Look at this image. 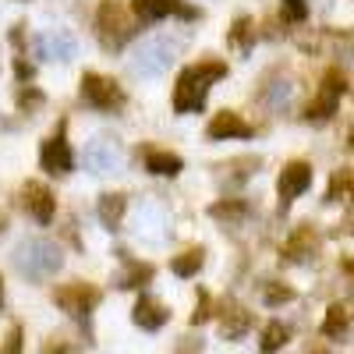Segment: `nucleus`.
Wrapping results in <instances>:
<instances>
[{"instance_id":"1","label":"nucleus","mask_w":354,"mask_h":354,"mask_svg":"<svg viewBox=\"0 0 354 354\" xmlns=\"http://www.w3.org/2000/svg\"><path fill=\"white\" fill-rule=\"evenodd\" d=\"M227 75V64L223 61H202V64H192L185 68L181 75H177V85H174V110L177 113H198L205 106V100H209V85L220 82Z\"/></svg>"},{"instance_id":"2","label":"nucleus","mask_w":354,"mask_h":354,"mask_svg":"<svg viewBox=\"0 0 354 354\" xmlns=\"http://www.w3.org/2000/svg\"><path fill=\"white\" fill-rule=\"evenodd\" d=\"M64 266V252L61 245H53L50 238H25L18 248H15V270L25 277V280H50L61 273Z\"/></svg>"},{"instance_id":"3","label":"nucleus","mask_w":354,"mask_h":354,"mask_svg":"<svg viewBox=\"0 0 354 354\" xmlns=\"http://www.w3.org/2000/svg\"><path fill=\"white\" fill-rule=\"evenodd\" d=\"M185 39H174V36H153V39H145L135 53H131V61H128V71L135 78H160L174 68L177 61V53H181Z\"/></svg>"},{"instance_id":"4","label":"nucleus","mask_w":354,"mask_h":354,"mask_svg":"<svg viewBox=\"0 0 354 354\" xmlns=\"http://www.w3.org/2000/svg\"><path fill=\"white\" fill-rule=\"evenodd\" d=\"M344 93H347L344 71L330 68L326 75H322V82H319V93H315L312 103L305 106V121H308V124H326V121H333V113H337Z\"/></svg>"},{"instance_id":"5","label":"nucleus","mask_w":354,"mask_h":354,"mask_svg":"<svg viewBox=\"0 0 354 354\" xmlns=\"http://www.w3.org/2000/svg\"><path fill=\"white\" fill-rule=\"evenodd\" d=\"M96 36H100L103 50H110V53H117L135 36V28L128 25L124 8L117 4V0H103L100 4V11H96Z\"/></svg>"},{"instance_id":"6","label":"nucleus","mask_w":354,"mask_h":354,"mask_svg":"<svg viewBox=\"0 0 354 354\" xmlns=\"http://www.w3.org/2000/svg\"><path fill=\"white\" fill-rule=\"evenodd\" d=\"M82 100L93 106V110H103V113H110V110H121L124 106V88L117 85L113 78H106V75H100V71H85L82 75Z\"/></svg>"},{"instance_id":"7","label":"nucleus","mask_w":354,"mask_h":354,"mask_svg":"<svg viewBox=\"0 0 354 354\" xmlns=\"http://www.w3.org/2000/svg\"><path fill=\"white\" fill-rule=\"evenodd\" d=\"M100 301H103V290L93 287V283H85V280H71V283L53 290V305L61 312H68V315H75V319L93 315Z\"/></svg>"},{"instance_id":"8","label":"nucleus","mask_w":354,"mask_h":354,"mask_svg":"<svg viewBox=\"0 0 354 354\" xmlns=\"http://www.w3.org/2000/svg\"><path fill=\"white\" fill-rule=\"evenodd\" d=\"M312 188V163L308 160H290L283 163L280 177H277V195H280V213H287V205L294 198H301Z\"/></svg>"},{"instance_id":"9","label":"nucleus","mask_w":354,"mask_h":354,"mask_svg":"<svg viewBox=\"0 0 354 354\" xmlns=\"http://www.w3.org/2000/svg\"><path fill=\"white\" fill-rule=\"evenodd\" d=\"M85 170H93L96 177H110L121 170V145L110 135H96L85 142Z\"/></svg>"},{"instance_id":"10","label":"nucleus","mask_w":354,"mask_h":354,"mask_svg":"<svg viewBox=\"0 0 354 354\" xmlns=\"http://www.w3.org/2000/svg\"><path fill=\"white\" fill-rule=\"evenodd\" d=\"M39 167H43L50 177H64V174H71V167H75V153H71V145H68L64 124L43 142V149H39Z\"/></svg>"},{"instance_id":"11","label":"nucleus","mask_w":354,"mask_h":354,"mask_svg":"<svg viewBox=\"0 0 354 354\" xmlns=\"http://www.w3.org/2000/svg\"><path fill=\"white\" fill-rule=\"evenodd\" d=\"M315 255H319V234H315V227H308V223L294 227L290 238H287L283 248H280V262H287V266H305V262H312Z\"/></svg>"},{"instance_id":"12","label":"nucleus","mask_w":354,"mask_h":354,"mask_svg":"<svg viewBox=\"0 0 354 354\" xmlns=\"http://www.w3.org/2000/svg\"><path fill=\"white\" fill-rule=\"evenodd\" d=\"M131 11L138 21H163L170 15L185 18V21H195L198 11L192 4H185V0H131Z\"/></svg>"},{"instance_id":"13","label":"nucleus","mask_w":354,"mask_h":354,"mask_svg":"<svg viewBox=\"0 0 354 354\" xmlns=\"http://www.w3.org/2000/svg\"><path fill=\"white\" fill-rule=\"evenodd\" d=\"M21 209L32 216L36 223H53V216H57V202H53V192L46 188V185H39V181H28L25 188H21Z\"/></svg>"},{"instance_id":"14","label":"nucleus","mask_w":354,"mask_h":354,"mask_svg":"<svg viewBox=\"0 0 354 354\" xmlns=\"http://www.w3.org/2000/svg\"><path fill=\"white\" fill-rule=\"evenodd\" d=\"M36 53L43 57V61H71V57L78 53V43L75 36L68 32V28H46V32L36 36Z\"/></svg>"},{"instance_id":"15","label":"nucleus","mask_w":354,"mask_h":354,"mask_svg":"<svg viewBox=\"0 0 354 354\" xmlns=\"http://www.w3.org/2000/svg\"><path fill=\"white\" fill-rule=\"evenodd\" d=\"M131 322L138 330H145V333H156V330H163L170 322V308L163 301H156L153 294H138V301L131 308Z\"/></svg>"},{"instance_id":"16","label":"nucleus","mask_w":354,"mask_h":354,"mask_svg":"<svg viewBox=\"0 0 354 354\" xmlns=\"http://www.w3.org/2000/svg\"><path fill=\"white\" fill-rule=\"evenodd\" d=\"M205 135H209L213 142H230V138H252L255 128L245 121L241 113L220 110V113H213V121H209V128H205Z\"/></svg>"},{"instance_id":"17","label":"nucleus","mask_w":354,"mask_h":354,"mask_svg":"<svg viewBox=\"0 0 354 354\" xmlns=\"http://www.w3.org/2000/svg\"><path fill=\"white\" fill-rule=\"evenodd\" d=\"M351 330H354V308H351L347 301H333V305L326 308V315H322L319 333L326 337V340H344Z\"/></svg>"},{"instance_id":"18","label":"nucleus","mask_w":354,"mask_h":354,"mask_svg":"<svg viewBox=\"0 0 354 354\" xmlns=\"http://www.w3.org/2000/svg\"><path fill=\"white\" fill-rule=\"evenodd\" d=\"M142 163H145V170L149 174H156V177H177L185 170V160L177 156V153H170V149H156V145H142Z\"/></svg>"},{"instance_id":"19","label":"nucleus","mask_w":354,"mask_h":354,"mask_svg":"<svg viewBox=\"0 0 354 354\" xmlns=\"http://www.w3.org/2000/svg\"><path fill=\"white\" fill-rule=\"evenodd\" d=\"M252 330V312L238 301H227L220 308V337L223 340H241Z\"/></svg>"},{"instance_id":"20","label":"nucleus","mask_w":354,"mask_h":354,"mask_svg":"<svg viewBox=\"0 0 354 354\" xmlns=\"http://www.w3.org/2000/svg\"><path fill=\"white\" fill-rule=\"evenodd\" d=\"M117 255H121V262H124V273L113 277L117 290H138V287H145V283L156 277L153 262H138V259H131L128 252H117Z\"/></svg>"},{"instance_id":"21","label":"nucleus","mask_w":354,"mask_h":354,"mask_svg":"<svg viewBox=\"0 0 354 354\" xmlns=\"http://www.w3.org/2000/svg\"><path fill=\"white\" fill-rule=\"evenodd\" d=\"M290 96H294V82L287 75H270L262 82V88H259V100L270 110H277V113H283L290 106Z\"/></svg>"},{"instance_id":"22","label":"nucleus","mask_w":354,"mask_h":354,"mask_svg":"<svg viewBox=\"0 0 354 354\" xmlns=\"http://www.w3.org/2000/svg\"><path fill=\"white\" fill-rule=\"evenodd\" d=\"M156 227H167L163 209H156V205H149V202H142V209L135 213V234H138V238H149V241H163L167 234L156 230Z\"/></svg>"},{"instance_id":"23","label":"nucleus","mask_w":354,"mask_h":354,"mask_svg":"<svg viewBox=\"0 0 354 354\" xmlns=\"http://www.w3.org/2000/svg\"><path fill=\"white\" fill-rule=\"evenodd\" d=\"M124 209H128V198L121 192H106V195H100L96 216H100V223L106 230H117V227H121V220H124Z\"/></svg>"},{"instance_id":"24","label":"nucleus","mask_w":354,"mask_h":354,"mask_svg":"<svg viewBox=\"0 0 354 354\" xmlns=\"http://www.w3.org/2000/svg\"><path fill=\"white\" fill-rule=\"evenodd\" d=\"M248 213H252V205L245 198H220V202L209 205V216L227 223V227H238L241 220H248Z\"/></svg>"},{"instance_id":"25","label":"nucleus","mask_w":354,"mask_h":354,"mask_svg":"<svg viewBox=\"0 0 354 354\" xmlns=\"http://www.w3.org/2000/svg\"><path fill=\"white\" fill-rule=\"evenodd\" d=\"M287 340H290V326L287 322H266L262 326V337H259V351L262 354H277L280 347H287Z\"/></svg>"},{"instance_id":"26","label":"nucleus","mask_w":354,"mask_h":354,"mask_svg":"<svg viewBox=\"0 0 354 354\" xmlns=\"http://www.w3.org/2000/svg\"><path fill=\"white\" fill-rule=\"evenodd\" d=\"M205 266V248H185L181 255H174L170 259V270H174V277H195L198 270Z\"/></svg>"},{"instance_id":"27","label":"nucleus","mask_w":354,"mask_h":354,"mask_svg":"<svg viewBox=\"0 0 354 354\" xmlns=\"http://www.w3.org/2000/svg\"><path fill=\"white\" fill-rule=\"evenodd\" d=\"M227 43L238 50V53H248L252 43H255V21L252 18H238L230 25V32H227Z\"/></svg>"},{"instance_id":"28","label":"nucleus","mask_w":354,"mask_h":354,"mask_svg":"<svg viewBox=\"0 0 354 354\" xmlns=\"http://www.w3.org/2000/svg\"><path fill=\"white\" fill-rule=\"evenodd\" d=\"M294 301V287L283 283V280H266L262 283V305L270 308H280V305H290Z\"/></svg>"},{"instance_id":"29","label":"nucleus","mask_w":354,"mask_h":354,"mask_svg":"<svg viewBox=\"0 0 354 354\" xmlns=\"http://www.w3.org/2000/svg\"><path fill=\"white\" fill-rule=\"evenodd\" d=\"M337 198H351V202H354V170H337V174H333L330 192H326V202H337Z\"/></svg>"},{"instance_id":"30","label":"nucleus","mask_w":354,"mask_h":354,"mask_svg":"<svg viewBox=\"0 0 354 354\" xmlns=\"http://www.w3.org/2000/svg\"><path fill=\"white\" fill-rule=\"evenodd\" d=\"M216 312H213V294L209 290H198L195 298V312H192V326H202V322H209Z\"/></svg>"},{"instance_id":"31","label":"nucleus","mask_w":354,"mask_h":354,"mask_svg":"<svg viewBox=\"0 0 354 354\" xmlns=\"http://www.w3.org/2000/svg\"><path fill=\"white\" fill-rule=\"evenodd\" d=\"M259 167H262L259 156H241V160H234V163H223V170H234V181H248Z\"/></svg>"},{"instance_id":"32","label":"nucleus","mask_w":354,"mask_h":354,"mask_svg":"<svg viewBox=\"0 0 354 354\" xmlns=\"http://www.w3.org/2000/svg\"><path fill=\"white\" fill-rule=\"evenodd\" d=\"M43 103H46V96L39 93V88H32V85H21V88H18V110L28 113V110H36V106H43Z\"/></svg>"},{"instance_id":"33","label":"nucleus","mask_w":354,"mask_h":354,"mask_svg":"<svg viewBox=\"0 0 354 354\" xmlns=\"http://www.w3.org/2000/svg\"><path fill=\"white\" fill-rule=\"evenodd\" d=\"M21 351H25V330L15 322V326L8 330V337H4V344H0V354H21Z\"/></svg>"},{"instance_id":"34","label":"nucleus","mask_w":354,"mask_h":354,"mask_svg":"<svg viewBox=\"0 0 354 354\" xmlns=\"http://www.w3.org/2000/svg\"><path fill=\"white\" fill-rule=\"evenodd\" d=\"M283 18L287 21H305L308 18V0H283Z\"/></svg>"},{"instance_id":"35","label":"nucleus","mask_w":354,"mask_h":354,"mask_svg":"<svg viewBox=\"0 0 354 354\" xmlns=\"http://www.w3.org/2000/svg\"><path fill=\"white\" fill-rule=\"evenodd\" d=\"M43 354H78V347H75L71 340H57V337H53V340L43 344Z\"/></svg>"},{"instance_id":"36","label":"nucleus","mask_w":354,"mask_h":354,"mask_svg":"<svg viewBox=\"0 0 354 354\" xmlns=\"http://www.w3.org/2000/svg\"><path fill=\"white\" fill-rule=\"evenodd\" d=\"M15 75H18V82H28V78H32V64H28L21 53L15 57Z\"/></svg>"},{"instance_id":"37","label":"nucleus","mask_w":354,"mask_h":354,"mask_svg":"<svg viewBox=\"0 0 354 354\" xmlns=\"http://www.w3.org/2000/svg\"><path fill=\"white\" fill-rule=\"evenodd\" d=\"M198 351H202V340H195V337H185L177 344V354H198Z\"/></svg>"},{"instance_id":"38","label":"nucleus","mask_w":354,"mask_h":354,"mask_svg":"<svg viewBox=\"0 0 354 354\" xmlns=\"http://www.w3.org/2000/svg\"><path fill=\"white\" fill-rule=\"evenodd\" d=\"M340 273L354 283V255H340Z\"/></svg>"},{"instance_id":"39","label":"nucleus","mask_w":354,"mask_h":354,"mask_svg":"<svg viewBox=\"0 0 354 354\" xmlns=\"http://www.w3.org/2000/svg\"><path fill=\"white\" fill-rule=\"evenodd\" d=\"M347 149L354 153V124H347Z\"/></svg>"},{"instance_id":"40","label":"nucleus","mask_w":354,"mask_h":354,"mask_svg":"<svg viewBox=\"0 0 354 354\" xmlns=\"http://www.w3.org/2000/svg\"><path fill=\"white\" fill-rule=\"evenodd\" d=\"M0 308H4V277H0Z\"/></svg>"},{"instance_id":"41","label":"nucleus","mask_w":354,"mask_h":354,"mask_svg":"<svg viewBox=\"0 0 354 354\" xmlns=\"http://www.w3.org/2000/svg\"><path fill=\"white\" fill-rule=\"evenodd\" d=\"M308 354H330V351H322V347H312V351H308Z\"/></svg>"}]
</instances>
